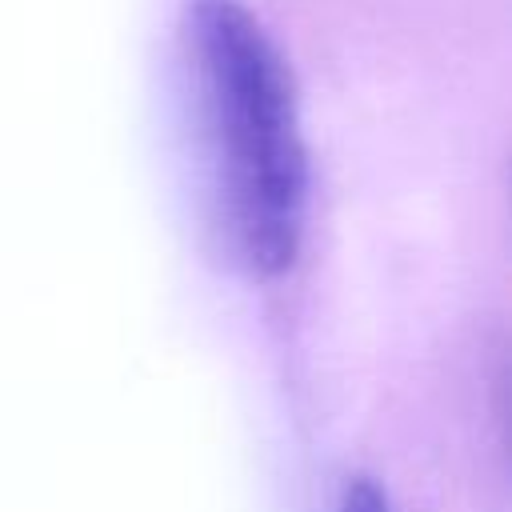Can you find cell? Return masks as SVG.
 <instances>
[{
  "label": "cell",
  "instance_id": "obj_1",
  "mask_svg": "<svg viewBox=\"0 0 512 512\" xmlns=\"http://www.w3.org/2000/svg\"><path fill=\"white\" fill-rule=\"evenodd\" d=\"M180 56L216 224L232 256L256 280H272L296 264L308 208L296 76L244 0H188Z\"/></svg>",
  "mask_w": 512,
  "mask_h": 512
},
{
  "label": "cell",
  "instance_id": "obj_2",
  "mask_svg": "<svg viewBox=\"0 0 512 512\" xmlns=\"http://www.w3.org/2000/svg\"><path fill=\"white\" fill-rule=\"evenodd\" d=\"M340 512H392V508H388V496H384L368 476H356V480L344 488Z\"/></svg>",
  "mask_w": 512,
  "mask_h": 512
}]
</instances>
